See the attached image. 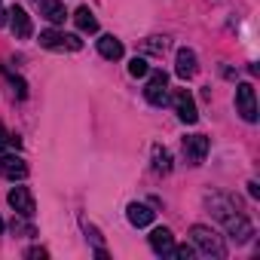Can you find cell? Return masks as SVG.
<instances>
[{
  "label": "cell",
  "instance_id": "cell-19",
  "mask_svg": "<svg viewBox=\"0 0 260 260\" xmlns=\"http://www.w3.org/2000/svg\"><path fill=\"white\" fill-rule=\"evenodd\" d=\"M128 74H132V77H147L150 74V64H147V58H132V61H128Z\"/></svg>",
  "mask_w": 260,
  "mask_h": 260
},
{
  "label": "cell",
  "instance_id": "cell-26",
  "mask_svg": "<svg viewBox=\"0 0 260 260\" xmlns=\"http://www.w3.org/2000/svg\"><path fill=\"white\" fill-rule=\"evenodd\" d=\"M4 230H7V223H4V217H0V233H4Z\"/></svg>",
  "mask_w": 260,
  "mask_h": 260
},
{
  "label": "cell",
  "instance_id": "cell-17",
  "mask_svg": "<svg viewBox=\"0 0 260 260\" xmlns=\"http://www.w3.org/2000/svg\"><path fill=\"white\" fill-rule=\"evenodd\" d=\"M150 156H153V172H159V175H169L172 172V153L162 144H153Z\"/></svg>",
  "mask_w": 260,
  "mask_h": 260
},
{
  "label": "cell",
  "instance_id": "cell-7",
  "mask_svg": "<svg viewBox=\"0 0 260 260\" xmlns=\"http://www.w3.org/2000/svg\"><path fill=\"white\" fill-rule=\"evenodd\" d=\"M208 147H211V141L205 135H187L184 138V156H187V162L190 166H202L205 156H208Z\"/></svg>",
  "mask_w": 260,
  "mask_h": 260
},
{
  "label": "cell",
  "instance_id": "cell-12",
  "mask_svg": "<svg viewBox=\"0 0 260 260\" xmlns=\"http://www.w3.org/2000/svg\"><path fill=\"white\" fill-rule=\"evenodd\" d=\"M196 52L193 49H178V64H175V74L181 77V80H190V77H196Z\"/></svg>",
  "mask_w": 260,
  "mask_h": 260
},
{
  "label": "cell",
  "instance_id": "cell-15",
  "mask_svg": "<svg viewBox=\"0 0 260 260\" xmlns=\"http://www.w3.org/2000/svg\"><path fill=\"white\" fill-rule=\"evenodd\" d=\"M98 52H101L107 61H116V58H122V43H119L113 34H104V37H98Z\"/></svg>",
  "mask_w": 260,
  "mask_h": 260
},
{
  "label": "cell",
  "instance_id": "cell-23",
  "mask_svg": "<svg viewBox=\"0 0 260 260\" xmlns=\"http://www.w3.org/2000/svg\"><path fill=\"white\" fill-rule=\"evenodd\" d=\"M4 147H10V132H7V125L0 122V150H4Z\"/></svg>",
  "mask_w": 260,
  "mask_h": 260
},
{
  "label": "cell",
  "instance_id": "cell-9",
  "mask_svg": "<svg viewBox=\"0 0 260 260\" xmlns=\"http://www.w3.org/2000/svg\"><path fill=\"white\" fill-rule=\"evenodd\" d=\"M7 202H10L13 211L22 214V217H31V214H34V196H31L28 187H13L10 196H7Z\"/></svg>",
  "mask_w": 260,
  "mask_h": 260
},
{
  "label": "cell",
  "instance_id": "cell-6",
  "mask_svg": "<svg viewBox=\"0 0 260 260\" xmlns=\"http://www.w3.org/2000/svg\"><path fill=\"white\" fill-rule=\"evenodd\" d=\"M172 104H175V113H178V119H181V122H187V125H193V122L199 119V110H196V101H193V95H190L187 89H178V92L172 95Z\"/></svg>",
  "mask_w": 260,
  "mask_h": 260
},
{
  "label": "cell",
  "instance_id": "cell-3",
  "mask_svg": "<svg viewBox=\"0 0 260 260\" xmlns=\"http://www.w3.org/2000/svg\"><path fill=\"white\" fill-rule=\"evenodd\" d=\"M40 46L43 49H55V52H77L83 49V40L77 34H64V31H40Z\"/></svg>",
  "mask_w": 260,
  "mask_h": 260
},
{
  "label": "cell",
  "instance_id": "cell-8",
  "mask_svg": "<svg viewBox=\"0 0 260 260\" xmlns=\"http://www.w3.org/2000/svg\"><path fill=\"white\" fill-rule=\"evenodd\" d=\"M7 16H10V28H13V34H16V40H28V37L34 34L31 16H28L22 7H13V10H7Z\"/></svg>",
  "mask_w": 260,
  "mask_h": 260
},
{
  "label": "cell",
  "instance_id": "cell-18",
  "mask_svg": "<svg viewBox=\"0 0 260 260\" xmlns=\"http://www.w3.org/2000/svg\"><path fill=\"white\" fill-rule=\"evenodd\" d=\"M141 49L150 52V55H162V52L169 49V37H147V40L141 43Z\"/></svg>",
  "mask_w": 260,
  "mask_h": 260
},
{
  "label": "cell",
  "instance_id": "cell-13",
  "mask_svg": "<svg viewBox=\"0 0 260 260\" xmlns=\"http://www.w3.org/2000/svg\"><path fill=\"white\" fill-rule=\"evenodd\" d=\"M37 4H40V16H43V19H49L52 25H64L68 10H64L61 0H37Z\"/></svg>",
  "mask_w": 260,
  "mask_h": 260
},
{
  "label": "cell",
  "instance_id": "cell-22",
  "mask_svg": "<svg viewBox=\"0 0 260 260\" xmlns=\"http://www.w3.org/2000/svg\"><path fill=\"white\" fill-rule=\"evenodd\" d=\"M25 257H31V260H43V257H46V248H28Z\"/></svg>",
  "mask_w": 260,
  "mask_h": 260
},
{
  "label": "cell",
  "instance_id": "cell-16",
  "mask_svg": "<svg viewBox=\"0 0 260 260\" xmlns=\"http://www.w3.org/2000/svg\"><path fill=\"white\" fill-rule=\"evenodd\" d=\"M74 22H77V28L86 31V34H95V31H98V19H95V13H92L89 7H80V10L74 13Z\"/></svg>",
  "mask_w": 260,
  "mask_h": 260
},
{
  "label": "cell",
  "instance_id": "cell-25",
  "mask_svg": "<svg viewBox=\"0 0 260 260\" xmlns=\"http://www.w3.org/2000/svg\"><path fill=\"white\" fill-rule=\"evenodd\" d=\"M4 22H7V10H4V4H0V28H4Z\"/></svg>",
  "mask_w": 260,
  "mask_h": 260
},
{
  "label": "cell",
  "instance_id": "cell-10",
  "mask_svg": "<svg viewBox=\"0 0 260 260\" xmlns=\"http://www.w3.org/2000/svg\"><path fill=\"white\" fill-rule=\"evenodd\" d=\"M0 178H10V181L28 178V162L22 156H0Z\"/></svg>",
  "mask_w": 260,
  "mask_h": 260
},
{
  "label": "cell",
  "instance_id": "cell-5",
  "mask_svg": "<svg viewBox=\"0 0 260 260\" xmlns=\"http://www.w3.org/2000/svg\"><path fill=\"white\" fill-rule=\"evenodd\" d=\"M144 98L153 104V107H162L169 101V77L166 71H153L150 80H147V89H144Z\"/></svg>",
  "mask_w": 260,
  "mask_h": 260
},
{
  "label": "cell",
  "instance_id": "cell-1",
  "mask_svg": "<svg viewBox=\"0 0 260 260\" xmlns=\"http://www.w3.org/2000/svg\"><path fill=\"white\" fill-rule=\"evenodd\" d=\"M205 205L211 208V214L223 223V230L236 239V242H248L254 236V226L251 220L236 208V199L233 196H223V193H208L205 196Z\"/></svg>",
  "mask_w": 260,
  "mask_h": 260
},
{
  "label": "cell",
  "instance_id": "cell-21",
  "mask_svg": "<svg viewBox=\"0 0 260 260\" xmlns=\"http://www.w3.org/2000/svg\"><path fill=\"white\" fill-rule=\"evenodd\" d=\"M4 74L10 77V83H13V89H16V95H19V98H28V86H25V80H22V77H13V74H10L7 68H4Z\"/></svg>",
  "mask_w": 260,
  "mask_h": 260
},
{
  "label": "cell",
  "instance_id": "cell-2",
  "mask_svg": "<svg viewBox=\"0 0 260 260\" xmlns=\"http://www.w3.org/2000/svg\"><path fill=\"white\" fill-rule=\"evenodd\" d=\"M190 236H193V245L205 254V257H226V245H223V239L211 230V226H202V223H196L193 230H190Z\"/></svg>",
  "mask_w": 260,
  "mask_h": 260
},
{
  "label": "cell",
  "instance_id": "cell-11",
  "mask_svg": "<svg viewBox=\"0 0 260 260\" xmlns=\"http://www.w3.org/2000/svg\"><path fill=\"white\" fill-rule=\"evenodd\" d=\"M153 208L150 205H144V202H132V205H128L125 208V217H128V223H132V226H150L153 223Z\"/></svg>",
  "mask_w": 260,
  "mask_h": 260
},
{
  "label": "cell",
  "instance_id": "cell-4",
  "mask_svg": "<svg viewBox=\"0 0 260 260\" xmlns=\"http://www.w3.org/2000/svg\"><path fill=\"white\" fill-rule=\"evenodd\" d=\"M236 110L242 113L245 122H257V95L251 83H239L236 86Z\"/></svg>",
  "mask_w": 260,
  "mask_h": 260
},
{
  "label": "cell",
  "instance_id": "cell-20",
  "mask_svg": "<svg viewBox=\"0 0 260 260\" xmlns=\"http://www.w3.org/2000/svg\"><path fill=\"white\" fill-rule=\"evenodd\" d=\"M193 254H196V248H190V245H172V251H169V257H181V260H193Z\"/></svg>",
  "mask_w": 260,
  "mask_h": 260
},
{
  "label": "cell",
  "instance_id": "cell-24",
  "mask_svg": "<svg viewBox=\"0 0 260 260\" xmlns=\"http://www.w3.org/2000/svg\"><path fill=\"white\" fill-rule=\"evenodd\" d=\"M248 193H251V196H260V187H257V184L251 181V184H248Z\"/></svg>",
  "mask_w": 260,
  "mask_h": 260
},
{
  "label": "cell",
  "instance_id": "cell-14",
  "mask_svg": "<svg viewBox=\"0 0 260 260\" xmlns=\"http://www.w3.org/2000/svg\"><path fill=\"white\" fill-rule=\"evenodd\" d=\"M172 245H175V236H172L169 226H156V230L150 233V248H153L156 254H169Z\"/></svg>",
  "mask_w": 260,
  "mask_h": 260
}]
</instances>
